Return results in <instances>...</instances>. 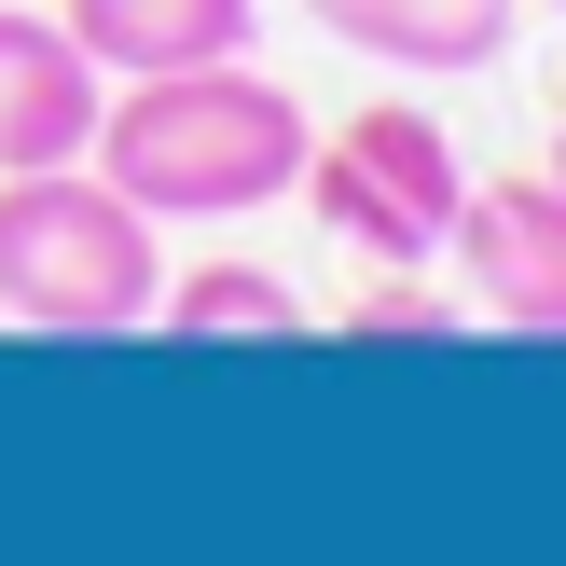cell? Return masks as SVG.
<instances>
[{"instance_id": "obj_4", "label": "cell", "mask_w": 566, "mask_h": 566, "mask_svg": "<svg viewBox=\"0 0 566 566\" xmlns=\"http://www.w3.org/2000/svg\"><path fill=\"white\" fill-rule=\"evenodd\" d=\"M442 263L470 276V304H484L497 332L566 346V180H553V166L484 180V193L457 208V235H442Z\"/></svg>"}, {"instance_id": "obj_6", "label": "cell", "mask_w": 566, "mask_h": 566, "mask_svg": "<svg viewBox=\"0 0 566 566\" xmlns=\"http://www.w3.org/2000/svg\"><path fill=\"white\" fill-rule=\"evenodd\" d=\"M359 70H401V83H457V70H497L525 28V0H304Z\"/></svg>"}, {"instance_id": "obj_8", "label": "cell", "mask_w": 566, "mask_h": 566, "mask_svg": "<svg viewBox=\"0 0 566 566\" xmlns=\"http://www.w3.org/2000/svg\"><path fill=\"white\" fill-rule=\"evenodd\" d=\"M153 318L180 332V346H291V332H304V291L276 263H193V276L153 291Z\"/></svg>"}, {"instance_id": "obj_1", "label": "cell", "mask_w": 566, "mask_h": 566, "mask_svg": "<svg viewBox=\"0 0 566 566\" xmlns=\"http://www.w3.org/2000/svg\"><path fill=\"white\" fill-rule=\"evenodd\" d=\"M304 97L276 70H249V55H221V70H153L125 83V97L97 111V180L125 193V208L153 221H249L276 208V193L304 180Z\"/></svg>"}, {"instance_id": "obj_10", "label": "cell", "mask_w": 566, "mask_h": 566, "mask_svg": "<svg viewBox=\"0 0 566 566\" xmlns=\"http://www.w3.org/2000/svg\"><path fill=\"white\" fill-rule=\"evenodd\" d=\"M553 180H566V111H553Z\"/></svg>"}, {"instance_id": "obj_3", "label": "cell", "mask_w": 566, "mask_h": 566, "mask_svg": "<svg viewBox=\"0 0 566 566\" xmlns=\"http://www.w3.org/2000/svg\"><path fill=\"white\" fill-rule=\"evenodd\" d=\"M291 193L359 263H442V235H457V208H470V166H457V138H442L429 111L387 97V111H346L332 138H304Z\"/></svg>"}, {"instance_id": "obj_2", "label": "cell", "mask_w": 566, "mask_h": 566, "mask_svg": "<svg viewBox=\"0 0 566 566\" xmlns=\"http://www.w3.org/2000/svg\"><path fill=\"white\" fill-rule=\"evenodd\" d=\"M153 291H166L153 208H125L97 166H14L0 180V318L97 346V332H153Z\"/></svg>"}, {"instance_id": "obj_9", "label": "cell", "mask_w": 566, "mask_h": 566, "mask_svg": "<svg viewBox=\"0 0 566 566\" xmlns=\"http://www.w3.org/2000/svg\"><path fill=\"white\" fill-rule=\"evenodd\" d=\"M346 332H359V346H429V332H442V291H415V263H374L359 304H346Z\"/></svg>"}, {"instance_id": "obj_5", "label": "cell", "mask_w": 566, "mask_h": 566, "mask_svg": "<svg viewBox=\"0 0 566 566\" xmlns=\"http://www.w3.org/2000/svg\"><path fill=\"white\" fill-rule=\"evenodd\" d=\"M97 111H111V70L70 42V14H14L0 0V180L14 166H83Z\"/></svg>"}, {"instance_id": "obj_7", "label": "cell", "mask_w": 566, "mask_h": 566, "mask_svg": "<svg viewBox=\"0 0 566 566\" xmlns=\"http://www.w3.org/2000/svg\"><path fill=\"white\" fill-rule=\"evenodd\" d=\"M70 42L97 55L111 83L221 70V55H249V42H263V0H70Z\"/></svg>"}]
</instances>
